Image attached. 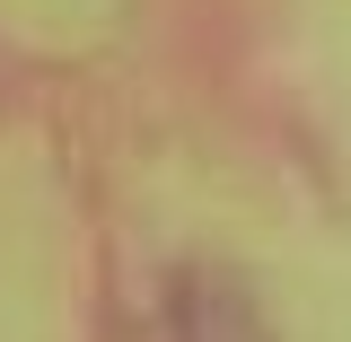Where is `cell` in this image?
I'll list each match as a JSON object with an SVG mask.
<instances>
[{
  "label": "cell",
  "instance_id": "cell-1",
  "mask_svg": "<svg viewBox=\"0 0 351 342\" xmlns=\"http://www.w3.org/2000/svg\"><path fill=\"white\" fill-rule=\"evenodd\" d=\"M167 342H272V334H263V307L237 272H176Z\"/></svg>",
  "mask_w": 351,
  "mask_h": 342
}]
</instances>
